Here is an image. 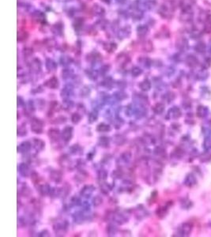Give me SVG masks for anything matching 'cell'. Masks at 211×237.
Returning <instances> with one entry per match:
<instances>
[{
  "instance_id": "obj_1",
  "label": "cell",
  "mask_w": 211,
  "mask_h": 237,
  "mask_svg": "<svg viewBox=\"0 0 211 237\" xmlns=\"http://www.w3.org/2000/svg\"><path fill=\"white\" fill-rule=\"evenodd\" d=\"M173 10L171 6L168 5L166 3L161 5V6L159 9V14L164 18H170L172 16Z\"/></svg>"
},
{
  "instance_id": "obj_2",
  "label": "cell",
  "mask_w": 211,
  "mask_h": 237,
  "mask_svg": "<svg viewBox=\"0 0 211 237\" xmlns=\"http://www.w3.org/2000/svg\"><path fill=\"white\" fill-rule=\"evenodd\" d=\"M192 17H193V14L191 12V10H184L182 11L179 18H180V21L184 22H189L192 20Z\"/></svg>"
},
{
  "instance_id": "obj_3",
  "label": "cell",
  "mask_w": 211,
  "mask_h": 237,
  "mask_svg": "<svg viewBox=\"0 0 211 237\" xmlns=\"http://www.w3.org/2000/svg\"><path fill=\"white\" fill-rule=\"evenodd\" d=\"M130 27H124L121 29L118 32V37L120 39H124L130 36Z\"/></svg>"
},
{
  "instance_id": "obj_4",
  "label": "cell",
  "mask_w": 211,
  "mask_h": 237,
  "mask_svg": "<svg viewBox=\"0 0 211 237\" xmlns=\"http://www.w3.org/2000/svg\"><path fill=\"white\" fill-rule=\"evenodd\" d=\"M209 109L206 106H199L197 108V116H199V118H204L208 115Z\"/></svg>"
},
{
  "instance_id": "obj_5",
  "label": "cell",
  "mask_w": 211,
  "mask_h": 237,
  "mask_svg": "<svg viewBox=\"0 0 211 237\" xmlns=\"http://www.w3.org/2000/svg\"><path fill=\"white\" fill-rule=\"evenodd\" d=\"M186 62L187 64L188 65L189 67H195V66L198 64L199 60L197 59V58L195 56L192 55H188V56L186 58Z\"/></svg>"
},
{
  "instance_id": "obj_6",
  "label": "cell",
  "mask_w": 211,
  "mask_h": 237,
  "mask_svg": "<svg viewBox=\"0 0 211 237\" xmlns=\"http://www.w3.org/2000/svg\"><path fill=\"white\" fill-rule=\"evenodd\" d=\"M176 47L179 48V50H185L188 47V43L187 40L184 38H180L176 41Z\"/></svg>"
},
{
  "instance_id": "obj_7",
  "label": "cell",
  "mask_w": 211,
  "mask_h": 237,
  "mask_svg": "<svg viewBox=\"0 0 211 237\" xmlns=\"http://www.w3.org/2000/svg\"><path fill=\"white\" fill-rule=\"evenodd\" d=\"M196 178L194 177V175L193 174H189L187 176L186 180H185V184L187 187H193L196 183Z\"/></svg>"
},
{
  "instance_id": "obj_8",
  "label": "cell",
  "mask_w": 211,
  "mask_h": 237,
  "mask_svg": "<svg viewBox=\"0 0 211 237\" xmlns=\"http://www.w3.org/2000/svg\"><path fill=\"white\" fill-rule=\"evenodd\" d=\"M131 17L133 19L135 20H140L142 19L143 17V13L140 10L137 9V8H134L132 10V12L130 13Z\"/></svg>"
},
{
  "instance_id": "obj_9",
  "label": "cell",
  "mask_w": 211,
  "mask_h": 237,
  "mask_svg": "<svg viewBox=\"0 0 211 237\" xmlns=\"http://www.w3.org/2000/svg\"><path fill=\"white\" fill-rule=\"evenodd\" d=\"M149 29L146 25H141L137 28V33L139 37H145L148 33Z\"/></svg>"
},
{
  "instance_id": "obj_10",
  "label": "cell",
  "mask_w": 211,
  "mask_h": 237,
  "mask_svg": "<svg viewBox=\"0 0 211 237\" xmlns=\"http://www.w3.org/2000/svg\"><path fill=\"white\" fill-rule=\"evenodd\" d=\"M92 11L96 16H102V15L104 14V8H102L101 6L97 5V4L93 6V8H92Z\"/></svg>"
},
{
  "instance_id": "obj_11",
  "label": "cell",
  "mask_w": 211,
  "mask_h": 237,
  "mask_svg": "<svg viewBox=\"0 0 211 237\" xmlns=\"http://www.w3.org/2000/svg\"><path fill=\"white\" fill-rule=\"evenodd\" d=\"M104 48L106 52H113L116 48H117V45L115 43H106L105 45H104Z\"/></svg>"
},
{
  "instance_id": "obj_12",
  "label": "cell",
  "mask_w": 211,
  "mask_h": 237,
  "mask_svg": "<svg viewBox=\"0 0 211 237\" xmlns=\"http://www.w3.org/2000/svg\"><path fill=\"white\" fill-rule=\"evenodd\" d=\"M192 229V225L189 223H186V224H184L182 225L181 228V232L182 234L185 236V235H189V233L191 232Z\"/></svg>"
},
{
  "instance_id": "obj_13",
  "label": "cell",
  "mask_w": 211,
  "mask_h": 237,
  "mask_svg": "<svg viewBox=\"0 0 211 237\" xmlns=\"http://www.w3.org/2000/svg\"><path fill=\"white\" fill-rule=\"evenodd\" d=\"M34 19L37 22H44L45 20V15H44V13H42L41 11H35L32 14Z\"/></svg>"
},
{
  "instance_id": "obj_14",
  "label": "cell",
  "mask_w": 211,
  "mask_h": 237,
  "mask_svg": "<svg viewBox=\"0 0 211 237\" xmlns=\"http://www.w3.org/2000/svg\"><path fill=\"white\" fill-rule=\"evenodd\" d=\"M45 65H46L47 69L48 70H55L57 67V64L55 63V62H54L52 59H47L46 64Z\"/></svg>"
},
{
  "instance_id": "obj_15",
  "label": "cell",
  "mask_w": 211,
  "mask_h": 237,
  "mask_svg": "<svg viewBox=\"0 0 211 237\" xmlns=\"http://www.w3.org/2000/svg\"><path fill=\"white\" fill-rule=\"evenodd\" d=\"M29 34L26 31L24 30H20L17 32V40L18 41H24L25 40H27Z\"/></svg>"
},
{
  "instance_id": "obj_16",
  "label": "cell",
  "mask_w": 211,
  "mask_h": 237,
  "mask_svg": "<svg viewBox=\"0 0 211 237\" xmlns=\"http://www.w3.org/2000/svg\"><path fill=\"white\" fill-rule=\"evenodd\" d=\"M40 67H41V63H40V61L38 59H34L32 60V63H31V68H32L33 70L35 71H38L40 69Z\"/></svg>"
},
{
  "instance_id": "obj_17",
  "label": "cell",
  "mask_w": 211,
  "mask_h": 237,
  "mask_svg": "<svg viewBox=\"0 0 211 237\" xmlns=\"http://www.w3.org/2000/svg\"><path fill=\"white\" fill-rule=\"evenodd\" d=\"M73 25H74V27L76 29H80L82 28V26H83L84 25L83 19L81 18V17H78V18H76V19L74 21Z\"/></svg>"
},
{
  "instance_id": "obj_18",
  "label": "cell",
  "mask_w": 211,
  "mask_h": 237,
  "mask_svg": "<svg viewBox=\"0 0 211 237\" xmlns=\"http://www.w3.org/2000/svg\"><path fill=\"white\" fill-rule=\"evenodd\" d=\"M206 45H205L203 42L198 43V44L195 45V47H194V50H195L197 52H199V53H204L205 51H206Z\"/></svg>"
},
{
  "instance_id": "obj_19",
  "label": "cell",
  "mask_w": 211,
  "mask_h": 237,
  "mask_svg": "<svg viewBox=\"0 0 211 237\" xmlns=\"http://www.w3.org/2000/svg\"><path fill=\"white\" fill-rule=\"evenodd\" d=\"M156 5H157V2H156L155 0H146L145 3H144L145 8V9H147V10L153 9Z\"/></svg>"
},
{
  "instance_id": "obj_20",
  "label": "cell",
  "mask_w": 211,
  "mask_h": 237,
  "mask_svg": "<svg viewBox=\"0 0 211 237\" xmlns=\"http://www.w3.org/2000/svg\"><path fill=\"white\" fill-rule=\"evenodd\" d=\"M139 86L140 88L143 89V90H144V91H147V90H149V89H150L151 84H150V82H149L148 80H145V81H143V82H142L140 83Z\"/></svg>"
},
{
  "instance_id": "obj_21",
  "label": "cell",
  "mask_w": 211,
  "mask_h": 237,
  "mask_svg": "<svg viewBox=\"0 0 211 237\" xmlns=\"http://www.w3.org/2000/svg\"><path fill=\"white\" fill-rule=\"evenodd\" d=\"M48 86L52 88V89L56 88V87H58V85H59L58 79L55 78H52L50 79L49 81L48 82Z\"/></svg>"
},
{
  "instance_id": "obj_22",
  "label": "cell",
  "mask_w": 211,
  "mask_h": 237,
  "mask_svg": "<svg viewBox=\"0 0 211 237\" xmlns=\"http://www.w3.org/2000/svg\"><path fill=\"white\" fill-rule=\"evenodd\" d=\"M52 31H53V32H54L55 34L61 35L62 32H63V27H62L61 25L55 24V25H54V26L52 27Z\"/></svg>"
},
{
  "instance_id": "obj_23",
  "label": "cell",
  "mask_w": 211,
  "mask_h": 237,
  "mask_svg": "<svg viewBox=\"0 0 211 237\" xmlns=\"http://www.w3.org/2000/svg\"><path fill=\"white\" fill-rule=\"evenodd\" d=\"M143 50H145V52H151L153 50V45L150 41H145L143 45Z\"/></svg>"
},
{
  "instance_id": "obj_24",
  "label": "cell",
  "mask_w": 211,
  "mask_h": 237,
  "mask_svg": "<svg viewBox=\"0 0 211 237\" xmlns=\"http://www.w3.org/2000/svg\"><path fill=\"white\" fill-rule=\"evenodd\" d=\"M71 62L72 59L69 56H63L61 57V59H60V62H61L63 65H64V66H66V65L70 64Z\"/></svg>"
},
{
  "instance_id": "obj_25",
  "label": "cell",
  "mask_w": 211,
  "mask_h": 237,
  "mask_svg": "<svg viewBox=\"0 0 211 237\" xmlns=\"http://www.w3.org/2000/svg\"><path fill=\"white\" fill-rule=\"evenodd\" d=\"M170 111H172V113H173L172 114V115H173V116H172L173 118H179V116H181V112L179 111V109L177 108L176 107H175V108H173L172 109H171Z\"/></svg>"
},
{
  "instance_id": "obj_26",
  "label": "cell",
  "mask_w": 211,
  "mask_h": 237,
  "mask_svg": "<svg viewBox=\"0 0 211 237\" xmlns=\"http://www.w3.org/2000/svg\"><path fill=\"white\" fill-rule=\"evenodd\" d=\"M143 73V70L140 69L139 67H135L134 68L132 69V74L133 76L135 77H138V75H140V74Z\"/></svg>"
},
{
  "instance_id": "obj_27",
  "label": "cell",
  "mask_w": 211,
  "mask_h": 237,
  "mask_svg": "<svg viewBox=\"0 0 211 237\" xmlns=\"http://www.w3.org/2000/svg\"><path fill=\"white\" fill-rule=\"evenodd\" d=\"M97 25H98L100 29H104L107 26V22H106L105 20L101 19L100 21H99L98 22H97Z\"/></svg>"
},
{
  "instance_id": "obj_28",
  "label": "cell",
  "mask_w": 211,
  "mask_h": 237,
  "mask_svg": "<svg viewBox=\"0 0 211 237\" xmlns=\"http://www.w3.org/2000/svg\"><path fill=\"white\" fill-rule=\"evenodd\" d=\"M24 55H25V56H30L32 54V50L31 49V48H30V47H26L25 50H24Z\"/></svg>"
},
{
  "instance_id": "obj_29",
  "label": "cell",
  "mask_w": 211,
  "mask_h": 237,
  "mask_svg": "<svg viewBox=\"0 0 211 237\" xmlns=\"http://www.w3.org/2000/svg\"><path fill=\"white\" fill-rule=\"evenodd\" d=\"M72 74L71 71H70V70L68 69H66L64 70L63 71V78H68V77H70V75Z\"/></svg>"
},
{
  "instance_id": "obj_30",
  "label": "cell",
  "mask_w": 211,
  "mask_h": 237,
  "mask_svg": "<svg viewBox=\"0 0 211 237\" xmlns=\"http://www.w3.org/2000/svg\"><path fill=\"white\" fill-rule=\"evenodd\" d=\"M101 1H102V2H103V3H110L111 0H101Z\"/></svg>"
},
{
  "instance_id": "obj_31",
  "label": "cell",
  "mask_w": 211,
  "mask_h": 237,
  "mask_svg": "<svg viewBox=\"0 0 211 237\" xmlns=\"http://www.w3.org/2000/svg\"><path fill=\"white\" fill-rule=\"evenodd\" d=\"M116 1H117V2H118V3H123L124 2H125L126 0H116Z\"/></svg>"
}]
</instances>
